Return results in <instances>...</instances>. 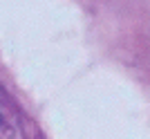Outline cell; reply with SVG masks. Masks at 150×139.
Here are the masks:
<instances>
[{"instance_id": "obj_1", "label": "cell", "mask_w": 150, "mask_h": 139, "mask_svg": "<svg viewBox=\"0 0 150 139\" xmlns=\"http://www.w3.org/2000/svg\"><path fill=\"white\" fill-rule=\"evenodd\" d=\"M0 139H16V133L5 114H0Z\"/></svg>"}]
</instances>
